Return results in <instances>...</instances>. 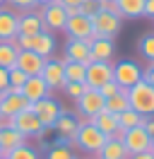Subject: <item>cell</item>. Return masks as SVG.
<instances>
[{
    "instance_id": "cell-1",
    "label": "cell",
    "mask_w": 154,
    "mask_h": 159,
    "mask_svg": "<svg viewBox=\"0 0 154 159\" xmlns=\"http://www.w3.org/2000/svg\"><path fill=\"white\" fill-rule=\"evenodd\" d=\"M128 104L142 116H154V87L144 80L135 82L128 89Z\"/></svg>"
},
{
    "instance_id": "cell-2",
    "label": "cell",
    "mask_w": 154,
    "mask_h": 159,
    "mask_svg": "<svg viewBox=\"0 0 154 159\" xmlns=\"http://www.w3.org/2000/svg\"><path fill=\"white\" fill-rule=\"evenodd\" d=\"M106 140H108V135H106V133H101V130L96 128L92 120H87V123H82V125L77 128L75 145H77L79 149H84L87 154H96V152L106 145Z\"/></svg>"
},
{
    "instance_id": "cell-3",
    "label": "cell",
    "mask_w": 154,
    "mask_h": 159,
    "mask_svg": "<svg viewBox=\"0 0 154 159\" xmlns=\"http://www.w3.org/2000/svg\"><path fill=\"white\" fill-rule=\"evenodd\" d=\"M15 41H17V46L22 51H34L38 56H43V58H51V53L56 51V36L46 29L38 31V34H29V36L19 34Z\"/></svg>"
},
{
    "instance_id": "cell-4",
    "label": "cell",
    "mask_w": 154,
    "mask_h": 159,
    "mask_svg": "<svg viewBox=\"0 0 154 159\" xmlns=\"http://www.w3.org/2000/svg\"><path fill=\"white\" fill-rule=\"evenodd\" d=\"M12 128H17L24 138H43V133H46V128L41 125V120L36 118V113L31 109L15 113L12 116Z\"/></svg>"
},
{
    "instance_id": "cell-5",
    "label": "cell",
    "mask_w": 154,
    "mask_h": 159,
    "mask_svg": "<svg viewBox=\"0 0 154 159\" xmlns=\"http://www.w3.org/2000/svg\"><path fill=\"white\" fill-rule=\"evenodd\" d=\"M140 80H142V68L135 60H120L113 65V82L120 89H130Z\"/></svg>"
},
{
    "instance_id": "cell-6",
    "label": "cell",
    "mask_w": 154,
    "mask_h": 159,
    "mask_svg": "<svg viewBox=\"0 0 154 159\" xmlns=\"http://www.w3.org/2000/svg\"><path fill=\"white\" fill-rule=\"evenodd\" d=\"M31 111L36 113V118L41 120V125L43 128H53L56 125V120L60 118V113H63V109H60V104H58L53 97H43V99H38L31 104Z\"/></svg>"
},
{
    "instance_id": "cell-7",
    "label": "cell",
    "mask_w": 154,
    "mask_h": 159,
    "mask_svg": "<svg viewBox=\"0 0 154 159\" xmlns=\"http://www.w3.org/2000/svg\"><path fill=\"white\" fill-rule=\"evenodd\" d=\"M108 80H113V65H111V60H92L87 65V77H84L87 87L99 89Z\"/></svg>"
},
{
    "instance_id": "cell-8",
    "label": "cell",
    "mask_w": 154,
    "mask_h": 159,
    "mask_svg": "<svg viewBox=\"0 0 154 159\" xmlns=\"http://www.w3.org/2000/svg\"><path fill=\"white\" fill-rule=\"evenodd\" d=\"M123 145L130 154H137V152H149L154 147L152 138L144 125H135V128H128L125 130V138H123Z\"/></svg>"
},
{
    "instance_id": "cell-9",
    "label": "cell",
    "mask_w": 154,
    "mask_h": 159,
    "mask_svg": "<svg viewBox=\"0 0 154 159\" xmlns=\"http://www.w3.org/2000/svg\"><path fill=\"white\" fill-rule=\"evenodd\" d=\"M120 17L113 12H104L99 10L92 17V27H94V36H106V39H113L116 34L120 31Z\"/></svg>"
},
{
    "instance_id": "cell-10",
    "label": "cell",
    "mask_w": 154,
    "mask_h": 159,
    "mask_svg": "<svg viewBox=\"0 0 154 159\" xmlns=\"http://www.w3.org/2000/svg\"><path fill=\"white\" fill-rule=\"evenodd\" d=\"M106 106V99L104 94L99 89H92V87H87L84 94L77 99V111H79V116H87V118L92 120L96 113H101Z\"/></svg>"
},
{
    "instance_id": "cell-11",
    "label": "cell",
    "mask_w": 154,
    "mask_h": 159,
    "mask_svg": "<svg viewBox=\"0 0 154 159\" xmlns=\"http://www.w3.org/2000/svg\"><path fill=\"white\" fill-rule=\"evenodd\" d=\"M41 77L48 84V89H63L65 87V63L63 58H46V65L41 70Z\"/></svg>"
},
{
    "instance_id": "cell-12",
    "label": "cell",
    "mask_w": 154,
    "mask_h": 159,
    "mask_svg": "<svg viewBox=\"0 0 154 159\" xmlns=\"http://www.w3.org/2000/svg\"><path fill=\"white\" fill-rule=\"evenodd\" d=\"M41 20H43V29H46V31H63V29H65V22H67L65 7L53 0V2L43 5Z\"/></svg>"
},
{
    "instance_id": "cell-13",
    "label": "cell",
    "mask_w": 154,
    "mask_h": 159,
    "mask_svg": "<svg viewBox=\"0 0 154 159\" xmlns=\"http://www.w3.org/2000/svg\"><path fill=\"white\" fill-rule=\"evenodd\" d=\"M27 109H31V104L19 94L17 87H7V89L2 92V99H0V116H15V113L27 111Z\"/></svg>"
},
{
    "instance_id": "cell-14",
    "label": "cell",
    "mask_w": 154,
    "mask_h": 159,
    "mask_svg": "<svg viewBox=\"0 0 154 159\" xmlns=\"http://www.w3.org/2000/svg\"><path fill=\"white\" fill-rule=\"evenodd\" d=\"M70 39H84V41H92L94 39V27H92V17L87 15H75V17H67L65 22V29Z\"/></svg>"
},
{
    "instance_id": "cell-15",
    "label": "cell",
    "mask_w": 154,
    "mask_h": 159,
    "mask_svg": "<svg viewBox=\"0 0 154 159\" xmlns=\"http://www.w3.org/2000/svg\"><path fill=\"white\" fill-rule=\"evenodd\" d=\"M19 94H22L29 104H34V101L43 99V97H51V89H48V84L43 82L41 75H29L27 82L19 87Z\"/></svg>"
},
{
    "instance_id": "cell-16",
    "label": "cell",
    "mask_w": 154,
    "mask_h": 159,
    "mask_svg": "<svg viewBox=\"0 0 154 159\" xmlns=\"http://www.w3.org/2000/svg\"><path fill=\"white\" fill-rule=\"evenodd\" d=\"M43 65H46V58H43V56H38V53H34V51H22L19 48L15 68L22 70L24 75H41Z\"/></svg>"
},
{
    "instance_id": "cell-17",
    "label": "cell",
    "mask_w": 154,
    "mask_h": 159,
    "mask_svg": "<svg viewBox=\"0 0 154 159\" xmlns=\"http://www.w3.org/2000/svg\"><path fill=\"white\" fill-rule=\"evenodd\" d=\"M77 128H79V123H77V118H75V116H70V113H60V118H58L56 125H53V130L58 133V142H60V145L75 142Z\"/></svg>"
},
{
    "instance_id": "cell-18",
    "label": "cell",
    "mask_w": 154,
    "mask_h": 159,
    "mask_svg": "<svg viewBox=\"0 0 154 159\" xmlns=\"http://www.w3.org/2000/svg\"><path fill=\"white\" fill-rule=\"evenodd\" d=\"M65 60H75V63H84V65H89L92 63V51H89V41L84 39H70L65 43V56H63Z\"/></svg>"
},
{
    "instance_id": "cell-19",
    "label": "cell",
    "mask_w": 154,
    "mask_h": 159,
    "mask_svg": "<svg viewBox=\"0 0 154 159\" xmlns=\"http://www.w3.org/2000/svg\"><path fill=\"white\" fill-rule=\"evenodd\" d=\"M24 142H27V138H24L17 128H12V125H10V128H0V157L7 159L10 152L22 147Z\"/></svg>"
},
{
    "instance_id": "cell-20",
    "label": "cell",
    "mask_w": 154,
    "mask_h": 159,
    "mask_svg": "<svg viewBox=\"0 0 154 159\" xmlns=\"http://www.w3.org/2000/svg\"><path fill=\"white\" fill-rule=\"evenodd\" d=\"M43 31V20H41V12H31L29 10L27 15H19L17 20V36H29V34H38Z\"/></svg>"
},
{
    "instance_id": "cell-21",
    "label": "cell",
    "mask_w": 154,
    "mask_h": 159,
    "mask_svg": "<svg viewBox=\"0 0 154 159\" xmlns=\"http://www.w3.org/2000/svg\"><path fill=\"white\" fill-rule=\"evenodd\" d=\"M89 51H92V58L94 60H111L116 53V43L113 39H106V36H94L89 41Z\"/></svg>"
},
{
    "instance_id": "cell-22",
    "label": "cell",
    "mask_w": 154,
    "mask_h": 159,
    "mask_svg": "<svg viewBox=\"0 0 154 159\" xmlns=\"http://www.w3.org/2000/svg\"><path fill=\"white\" fill-rule=\"evenodd\" d=\"M17 20H19V15L0 7V41L17 39Z\"/></svg>"
},
{
    "instance_id": "cell-23",
    "label": "cell",
    "mask_w": 154,
    "mask_h": 159,
    "mask_svg": "<svg viewBox=\"0 0 154 159\" xmlns=\"http://www.w3.org/2000/svg\"><path fill=\"white\" fill-rule=\"evenodd\" d=\"M94 159H130V152L120 140H106V145L94 154Z\"/></svg>"
},
{
    "instance_id": "cell-24",
    "label": "cell",
    "mask_w": 154,
    "mask_h": 159,
    "mask_svg": "<svg viewBox=\"0 0 154 159\" xmlns=\"http://www.w3.org/2000/svg\"><path fill=\"white\" fill-rule=\"evenodd\" d=\"M120 20H137L144 17V0H116Z\"/></svg>"
},
{
    "instance_id": "cell-25",
    "label": "cell",
    "mask_w": 154,
    "mask_h": 159,
    "mask_svg": "<svg viewBox=\"0 0 154 159\" xmlns=\"http://www.w3.org/2000/svg\"><path fill=\"white\" fill-rule=\"evenodd\" d=\"M17 53H19V46L15 39L10 41H0V68H15V63H17Z\"/></svg>"
},
{
    "instance_id": "cell-26",
    "label": "cell",
    "mask_w": 154,
    "mask_h": 159,
    "mask_svg": "<svg viewBox=\"0 0 154 159\" xmlns=\"http://www.w3.org/2000/svg\"><path fill=\"white\" fill-rule=\"evenodd\" d=\"M96 128L106 133V135H111L116 128H120V123H118V113H111V111H101V113H96L94 118H92Z\"/></svg>"
},
{
    "instance_id": "cell-27",
    "label": "cell",
    "mask_w": 154,
    "mask_h": 159,
    "mask_svg": "<svg viewBox=\"0 0 154 159\" xmlns=\"http://www.w3.org/2000/svg\"><path fill=\"white\" fill-rule=\"evenodd\" d=\"M149 116H142V113H137L135 109H125L118 113V123H120V128H135V125H144Z\"/></svg>"
},
{
    "instance_id": "cell-28",
    "label": "cell",
    "mask_w": 154,
    "mask_h": 159,
    "mask_svg": "<svg viewBox=\"0 0 154 159\" xmlns=\"http://www.w3.org/2000/svg\"><path fill=\"white\" fill-rule=\"evenodd\" d=\"M65 82H84L87 77V65L84 63H75V60H65Z\"/></svg>"
},
{
    "instance_id": "cell-29",
    "label": "cell",
    "mask_w": 154,
    "mask_h": 159,
    "mask_svg": "<svg viewBox=\"0 0 154 159\" xmlns=\"http://www.w3.org/2000/svg\"><path fill=\"white\" fill-rule=\"evenodd\" d=\"M125 109H130V104H128V89H120L118 94L108 97L106 106H104V111H111V113H120Z\"/></svg>"
},
{
    "instance_id": "cell-30",
    "label": "cell",
    "mask_w": 154,
    "mask_h": 159,
    "mask_svg": "<svg viewBox=\"0 0 154 159\" xmlns=\"http://www.w3.org/2000/svg\"><path fill=\"white\" fill-rule=\"evenodd\" d=\"M137 48H140V53H142L147 60L154 63V34H144L142 39L137 41Z\"/></svg>"
},
{
    "instance_id": "cell-31",
    "label": "cell",
    "mask_w": 154,
    "mask_h": 159,
    "mask_svg": "<svg viewBox=\"0 0 154 159\" xmlns=\"http://www.w3.org/2000/svg\"><path fill=\"white\" fill-rule=\"evenodd\" d=\"M46 159H75V154H72L70 145H60V142H58L56 147L48 149V157Z\"/></svg>"
},
{
    "instance_id": "cell-32",
    "label": "cell",
    "mask_w": 154,
    "mask_h": 159,
    "mask_svg": "<svg viewBox=\"0 0 154 159\" xmlns=\"http://www.w3.org/2000/svg\"><path fill=\"white\" fill-rule=\"evenodd\" d=\"M7 159H38V152H36V149H34V147H29L27 142H24L22 147L12 149Z\"/></svg>"
},
{
    "instance_id": "cell-33",
    "label": "cell",
    "mask_w": 154,
    "mask_h": 159,
    "mask_svg": "<svg viewBox=\"0 0 154 159\" xmlns=\"http://www.w3.org/2000/svg\"><path fill=\"white\" fill-rule=\"evenodd\" d=\"M63 89H65V94L70 97V99H75V101H77L82 94H84L87 84H84V82H65V87H63Z\"/></svg>"
},
{
    "instance_id": "cell-34",
    "label": "cell",
    "mask_w": 154,
    "mask_h": 159,
    "mask_svg": "<svg viewBox=\"0 0 154 159\" xmlns=\"http://www.w3.org/2000/svg\"><path fill=\"white\" fill-rule=\"evenodd\" d=\"M7 75H10V87H17V89L24 84V82H27V77H29V75H24V72H22V70H17V68H10Z\"/></svg>"
},
{
    "instance_id": "cell-35",
    "label": "cell",
    "mask_w": 154,
    "mask_h": 159,
    "mask_svg": "<svg viewBox=\"0 0 154 159\" xmlns=\"http://www.w3.org/2000/svg\"><path fill=\"white\" fill-rule=\"evenodd\" d=\"M96 12H99V0H82V2H79V15L94 17Z\"/></svg>"
},
{
    "instance_id": "cell-36",
    "label": "cell",
    "mask_w": 154,
    "mask_h": 159,
    "mask_svg": "<svg viewBox=\"0 0 154 159\" xmlns=\"http://www.w3.org/2000/svg\"><path fill=\"white\" fill-rule=\"evenodd\" d=\"M99 92L104 94V99H108V97H113V94H118V92H120V87L116 84L113 80H108L106 84H101V87H99Z\"/></svg>"
},
{
    "instance_id": "cell-37",
    "label": "cell",
    "mask_w": 154,
    "mask_h": 159,
    "mask_svg": "<svg viewBox=\"0 0 154 159\" xmlns=\"http://www.w3.org/2000/svg\"><path fill=\"white\" fill-rule=\"evenodd\" d=\"M99 10H104V12H113V15H118V5H116V0H99Z\"/></svg>"
},
{
    "instance_id": "cell-38",
    "label": "cell",
    "mask_w": 154,
    "mask_h": 159,
    "mask_svg": "<svg viewBox=\"0 0 154 159\" xmlns=\"http://www.w3.org/2000/svg\"><path fill=\"white\" fill-rule=\"evenodd\" d=\"M10 5H15V7H19V10H31L34 5H38L36 0H7Z\"/></svg>"
},
{
    "instance_id": "cell-39",
    "label": "cell",
    "mask_w": 154,
    "mask_h": 159,
    "mask_svg": "<svg viewBox=\"0 0 154 159\" xmlns=\"http://www.w3.org/2000/svg\"><path fill=\"white\" fill-rule=\"evenodd\" d=\"M10 87V75L5 68H0V92H5Z\"/></svg>"
},
{
    "instance_id": "cell-40",
    "label": "cell",
    "mask_w": 154,
    "mask_h": 159,
    "mask_svg": "<svg viewBox=\"0 0 154 159\" xmlns=\"http://www.w3.org/2000/svg\"><path fill=\"white\" fill-rule=\"evenodd\" d=\"M142 80H144V82H149V84L154 87V63H152V65H149V68L142 72Z\"/></svg>"
},
{
    "instance_id": "cell-41",
    "label": "cell",
    "mask_w": 154,
    "mask_h": 159,
    "mask_svg": "<svg viewBox=\"0 0 154 159\" xmlns=\"http://www.w3.org/2000/svg\"><path fill=\"white\" fill-rule=\"evenodd\" d=\"M144 17H154V0H144Z\"/></svg>"
},
{
    "instance_id": "cell-42",
    "label": "cell",
    "mask_w": 154,
    "mask_h": 159,
    "mask_svg": "<svg viewBox=\"0 0 154 159\" xmlns=\"http://www.w3.org/2000/svg\"><path fill=\"white\" fill-rule=\"evenodd\" d=\"M130 159H154V152H137V154H130Z\"/></svg>"
},
{
    "instance_id": "cell-43",
    "label": "cell",
    "mask_w": 154,
    "mask_h": 159,
    "mask_svg": "<svg viewBox=\"0 0 154 159\" xmlns=\"http://www.w3.org/2000/svg\"><path fill=\"white\" fill-rule=\"evenodd\" d=\"M144 128H147V133H149V138H152V142H154V118H152V116L147 118V123H144Z\"/></svg>"
},
{
    "instance_id": "cell-44",
    "label": "cell",
    "mask_w": 154,
    "mask_h": 159,
    "mask_svg": "<svg viewBox=\"0 0 154 159\" xmlns=\"http://www.w3.org/2000/svg\"><path fill=\"white\" fill-rule=\"evenodd\" d=\"M65 15H67V17H75V15H79V5H67V7H65Z\"/></svg>"
},
{
    "instance_id": "cell-45",
    "label": "cell",
    "mask_w": 154,
    "mask_h": 159,
    "mask_svg": "<svg viewBox=\"0 0 154 159\" xmlns=\"http://www.w3.org/2000/svg\"><path fill=\"white\" fill-rule=\"evenodd\" d=\"M56 2H60L63 7H67V5H79L82 0H56Z\"/></svg>"
},
{
    "instance_id": "cell-46",
    "label": "cell",
    "mask_w": 154,
    "mask_h": 159,
    "mask_svg": "<svg viewBox=\"0 0 154 159\" xmlns=\"http://www.w3.org/2000/svg\"><path fill=\"white\" fill-rule=\"evenodd\" d=\"M38 5H48V2H53V0H36Z\"/></svg>"
},
{
    "instance_id": "cell-47",
    "label": "cell",
    "mask_w": 154,
    "mask_h": 159,
    "mask_svg": "<svg viewBox=\"0 0 154 159\" xmlns=\"http://www.w3.org/2000/svg\"><path fill=\"white\" fill-rule=\"evenodd\" d=\"M5 2H7V0H0V7H2V5H5Z\"/></svg>"
},
{
    "instance_id": "cell-48",
    "label": "cell",
    "mask_w": 154,
    "mask_h": 159,
    "mask_svg": "<svg viewBox=\"0 0 154 159\" xmlns=\"http://www.w3.org/2000/svg\"><path fill=\"white\" fill-rule=\"evenodd\" d=\"M0 159H5V157H0Z\"/></svg>"
},
{
    "instance_id": "cell-49",
    "label": "cell",
    "mask_w": 154,
    "mask_h": 159,
    "mask_svg": "<svg viewBox=\"0 0 154 159\" xmlns=\"http://www.w3.org/2000/svg\"><path fill=\"white\" fill-rule=\"evenodd\" d=\"M152 152H154V147H152Z\"/></svg>"
}]
</instances>
